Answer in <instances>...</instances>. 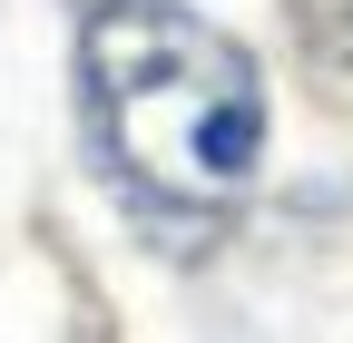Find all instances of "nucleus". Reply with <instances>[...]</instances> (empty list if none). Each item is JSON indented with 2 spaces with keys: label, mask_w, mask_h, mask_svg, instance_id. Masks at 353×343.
<instances>
[{
  "label": "nucleus",
  "mask_w": 353,
  "mask_h": 343,
  "mask_svg": "<svg viewBox=\"0 0 353 343\" xmlns=\"http://www.w3.org/2000/svg\"><path fill=\"white\" fill-rule=\"evenodd\" d=\"M79 79L108 157L148 196L167 206L245 196L265 157V79L226 30H206L176 0H108V10H88Z\"/></svg>",
  "instance_id": "obj_1"
}]
</instances>
